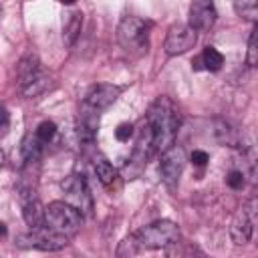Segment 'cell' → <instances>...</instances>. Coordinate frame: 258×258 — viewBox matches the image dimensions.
Masks as SVG:
<instances>
[{"label":"cell","instance_id":"9","mask_svg":"<svg viewBox=\"0 0 258 258\" xmlns=\"http://www.w3.org/2000/svg\"><path fill=\"white\" fill-rule=\"evenodd\" d=\"M119 95H121V87L111 85V83H97V85H93V87L87 91L83 103L101 113V111L109 109V107L117 101Z\"/></svg>","mask_w":258,"mask_h":258},{"label":"cell","instance_id":"3","mask_svg":"<svg viewBox=\"0 0 258 258\" xmlns=\"http://www.w3.org/2000/svg\"><path fill=\"white\" fill-rule=\"evenodd\" d=\"M81 224H83V214L75 206H71L67 202H50L46 206L44 226L50 228L52 232L71 238L79 232Z\"/></svg>","mask_w":258,"mask_h":258},{"label":"cell","instance_id":"15","mask_svg":"<svg viewBox=\"0 0 258 258\" xmlns=\"http://www.w3.org/2000/svg\"><path fill=\"white\" fill-rule=\"evenodd\" d=\"M81 28H83V12L81 10H73L67 14L64 22H62V40L67 46H73L81 34Z\"/></svg>","mask_w":258,"mask_h":258},{"label":"cell","instance_id":"5","mask_svg":"<svg viewBox=\"0 0 258 258\" xmlns=\"http://www.w3.org/2000/svg\"><path fill=\"white\" fill-rule=\"evenodd\" d=\"M67 244H69V238L67 236H60V234L52 232L46 226L16 236V246L18 248H34V250L54 252V250H62Z\"/></svg>","mask_w":258,"mask_h":258},{"label":"cell","instance_id":"11","mask_svg":"<svg viewBox=\"0 0 258 258\" xmlns=\"http://www.w3.org/2000/svg\"><path fill=\"white\" fill-rule=\"evenodd\" d=\"M216 8L212 2L208 0H198L189 6V26L196 30V32H202V30H210L216 22Z\"/></svg>","mask_w":258,"mask_h":258},{"label":"cell","instance_id":"19","mask_svg":"<svg viewBox=\"0 0 258 258\" xmlns=\"http://www.w3.org/2000/svg\"><path fill=\"white\" fill-rule=\"evenodd\" d=\"M198 60H200L208 71H220L222 64H224V56H222V52H220L218 48H214V46H206Z\"/></svg>","mask_w":258,"mask_h":258},{"label":"cell","instance_id":"20","mask_svg":"<svg viewBox=\"0 0 258 258\" xmlns=\"http://www.w3.org/2000/svg\"><path fill=\"white\" fill-rule=\"evenodd\" d=\"M216 135H218L220 143H224V145L238 147V143H240V135H238V131L232 129L230 123H226V121H216Z\"/></svg>","mask_w":258,"mask_h":258},{"label":"cell","instance_id":"24","mask_svg":"<svg viewBox=\"0 0 258 258\" xmlns=\"http://www.w3.org/2000/svg\"><path fill=\"white\" fill-rule=\"evenodd\" d=\"M226 183H228L232 189H240V187L244 185V173H242V169H232V171L228 173V177H226Z\"/></svg>","mask_w":258,"mask_h":258},{"label":"cell","instance_id":"14","mask_svg":"<svg viewBox=\"0 0 258 258\" xmlns=\"http://www.w3.org/2000/svg\"><path fill=\"white\" fill-rule=\"evenodd\" d=\"M52 87H54V77H52L48 71L40 69V73H38L24 89H20V95L26 97V99H32V97H38V95L46 93V91L52 89Z\"/></svg>","mask_w":258,"mask_h":258},{"label":"cell","instance_id":"16","mask_svg":"<svg viewBox=\"0 0 258 258\" xmlns=\"http://www.w3.org/2000/svg\"><path fill=\"white\" fill-rule=\"evenodd\" d=\"M22 218L30 226V230L42 228L44 220H46V208L38 200H30V202L22 204Z\"/></svg>","mask_w":258,"mask_h":258},{"label":"cell","instance_id":"8","mask_svg":"<svg viewBox=\"0 0 258 258\" xmlns=\"http://www.w3.org/2000/svg\"><path fill=\"white\" fill-rule=\"evenodd\" d=\"M196 40H198V32L189 24H173L165 36V52L169 56L183 54L189 48H194Z\"/></svg>","mask_w":258,"mask_h":258},{"label":"cell","instance_id":"25","mask_svg":"<svg viewBox=\"0 0 258 258\" xmlns=\"http://www.w3.org/2000/svg\"><path fill=\"white\" fill-rule=\"evenodd\" d=\"M133 135V125L131 123H121L117 129H115V137L119 141H129V137Z\"/></svg>","mask_w":258,"mask_h":258},{"label":"cell","instance_id":"4","mask_svg":"<svg viewBox=\"0 0 258 258\" xmlns=\"http://www.w3.org/2000/svg\"><path fill=\"white\" fill-rule=\"evenodd\" d=\"M151 22L139 16H125L117 26V40L127 52L143 50L149 42Z\"/></svg>","mask_w":258,"mask_h":258},{"label":"cell","instance_id":"26","mask_svg":"<svg viewBox=\"0 0 258 258\" xmlns=\"http://www.w3.org/2000/svg\"><path fill=\"white\" fill-rule=\"evenodd\" d=\"M208 159H210V157H208V153H206V151H202V149H196V151L191 153V163H194V165H200V167H202V165H206V163H208Z\"/></svg>","mask_w":258,"mask_h":258},{"label":"cell","instance_id":"21","mask_svg":"<svg viewBox=\"0 0 258 258\" xmlns=\"http://www.w3.org/2000/svg\"><path fill=\"white\" fill-rule=\"evenodd\" d=\"M234 10L242 18L254 20L258 24V0H238V2H234Z\"/></svg>","mask_w":258,"mask_h":258},{"label":"cell","instance_id":"12","mask_svg":"<svg viewBox=\"0 0 258 258\" xmlns=\"http://www.w3.org/2000/svg\"><path fill=\"white\" fill-rule=\"evenodd\" d=\"M252 230H254V224L250 220V216L246 214V210H238L230 222V236L234 240V244L242 246L246 242H250L252 238Z\"/></svg>","mask_w":258,"mask_h":258},{"label":"cell","instance_id":"2","mask_svg":"<svg viewBox=\"0 0 258 258\" xmlns=\"http://www.w3.org/2000/svg\"><path fill=\"white\" fill-rule=\"evenodd\" d=\"M133 238L139 248H147V250L167 248L179 240V228L171 220H157V222L137 230L133 234Z\"/></svg>","mask_w":258,"mask_h":258},{"label":"cell","instance_id":"27","mask_svg":"<svg viewBox=\"0 0 258 258\" xmlns=\"http://www.w3.org/2000/svg\"><path fill=\"white\" fill-rule=\"evenodd\" d=\"M8 125H10V115H8V111H6V109H2V135H6Z\"/></svg>","mask_w":258,"mask_h":258},{"label":"cell","instance_id":"1","mask_svg":"<svg viewBox=\"0 0 258 258\" xmlns=\"http://www.w3.org/2000/svg\"><path fill=\"white\" fill-rule=\"evenodd\" d=\"M145 121L149 123L151 131H153L155 151H161V153H163V151H167L169 147L175 145L173 141H175V133H177L179 119H177V113H175L173 105H171L165 97L157 99V101L151 105V109H149Z\"/></svg>","mask_w":258,"mask_h":258},{"label":"cell","instance_id":"13","mask_svg":"<svg viewBox=\"0 0 258 258\" xmlns=\"http://www.w3.org/2000/svg\"><path fill=\"white\" fill-rule=\"evenodd\" d=\"M40 73V60L34 52H26L18 64H16V85H18V91L24 89L36 75Z\"/></svg>","mask_w":258,"mask_h":258},{"label":"cell","instance_id":"17","mask_svg":"<svg viewBox=\"0 0 258 258\" xmlns=\"http://www.w3.org/2000/svg\"><path fill=\"white\" fill-rule=\"evenodd\" d=\"M42 141L36 137V135H26L24 141H22V157H24V163H34L38 161L40 157V151H42Z\"/></svg>","mask_w":258,"mask_h":258},{"label":"cell","instance_id":"7","mask_svg":"<svg viewBox=\"0 0 258 258\" xmlns=\"http://www.w3.org/2000/svg\"><path fill=\"white\" fill-rule=\"evenodd\" d=\"M185 167V153L179 145L169 147L167 151L161 153V161H159V175L161 181L167 187H175L179 181V175L183 173Z\"/></svg>","mask_w":258,"mask_h":258},{"label":"cell","instance_id":"6","mask_svg":"<svg viewBox=\"0 0 258 258\" xmlns=\"http://www.w3.org/2000/svg\"><path fill=\"white\" fill-rule=\"evenodd\" d=\"M60 187L67 196V204L75 206L81 214H89L93 210V198H91V191H89L85 177L73 173L60 181Z\"/></svg>","mask_w":258,"mask_h":258},{"label":"cell","instance_id":"22","mask_svg":"<svg viewBox=\"0 0 258 258\" xmlns=\"http://www.w3.org/2000/svg\"><path fill=\"white\" fill-rule=\"evenodd\" d=\"M246 62L250 67H258V24L254 26L250 38H248V52H246Z\"/></svg>","mask_w":258,"mask_h":258},{"label":"cell","instance_id":"10","mask_svg":"<svg viewBox=\"0 0 258 258\" xmlns=\"http://www.w3.org/2000/svg\"><path fill=\"white\" fill-rule=\"evenodd\" d=\"M99 129V111L91 109L89 105H81L79 117H77V137L83 145H91L97 137Z\"/></svg>","mask_w":258,"mask_h":258},{"label":"cell","instance_id":"18","mask_svg":"<svg viewBox=\"0 0 258 258\" xmlns=\"http://www.w3.org/2000/svg\"><path fill=\"white\" fill-rule=\"evenodd\" d=\"M95 175L99 177V181L103 183V185H111L113 181H115V177H117V171H115V167L105 159V157H99V159H95Z\"/></svg>","mask_w":258,"mask_h":258},{"label":"cell","instance_id":"23","mask_svg":"<svg viewBox=\"0 0 258 258\" xmlns=\"http://www.w3.org/2000/svg\"><path fill=\"white\" fill-rule=\"evenodd\" d=\"M34 135H36V137L46 145V143H50V141H52V137L56 135V125H54L52 121H42V123L36 127Z\"/></svg>","mask_w":258,"mask_h":258}]
</instances>
